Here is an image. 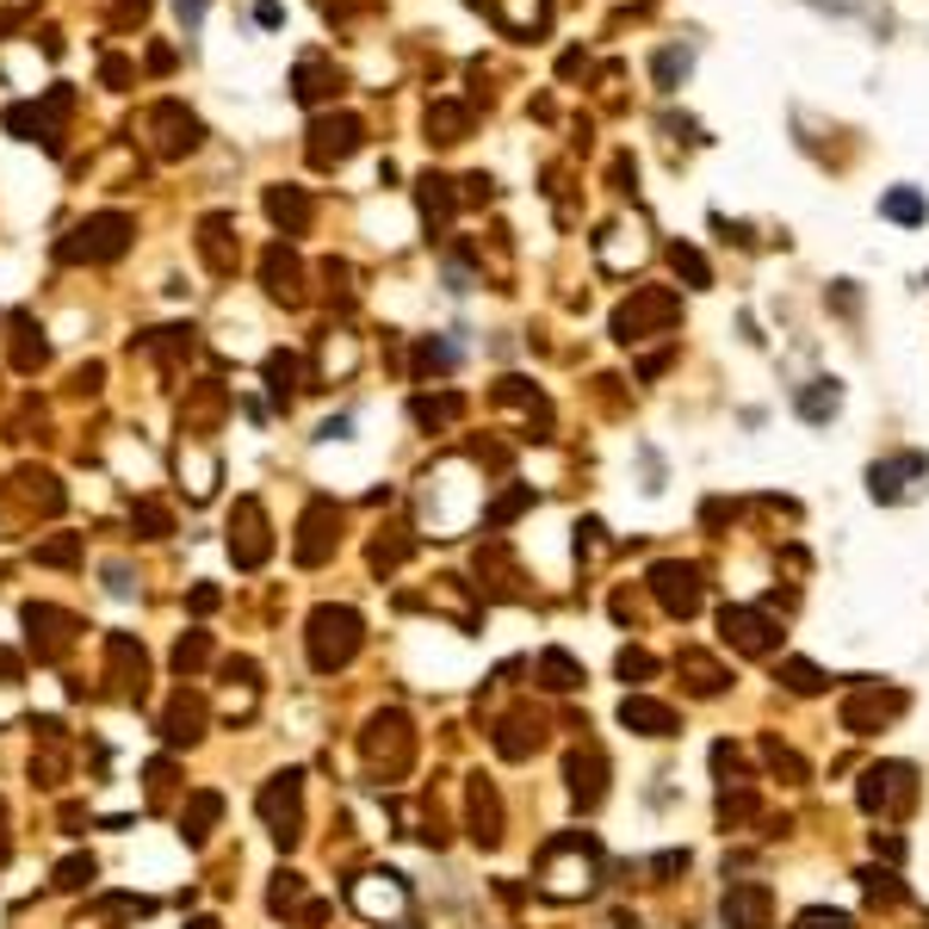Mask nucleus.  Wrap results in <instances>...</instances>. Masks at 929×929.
I'll use <instances>...</instances> for the list:
<instances>
[{
    "label": "nucleus",
    "mask_w": 929,
    "mask_h": 929,
    "mask_svg": "<svg viewBox=\"0 0 929 929\" xmlns=\"http://www.w3.org/2000/svg\"><path fill=\"white\" fill-rule=\"evenodd\" d=\"M861 886H868L873 898H886V905H892V898H898V880H892L886 868H868V873H861Z\"/></svg>",
    "instance_id": "39"
},
{
    "label": "nucleus",
    "mask_w": 929,
    "mask_h": 929,
    "mask_svg": "<svg viewBox=\"0 0 929 929\" xmlns=\"http://www.w3.org/2000/svg\"><path fill=\"white\" fill-rule=\"evenodd\" d=\"M719 917H725V929H769V917H775V892L762 886V880H731Z\"/></svg>",
    "instance_id": "10"
},
{
    "label": "nucleus",
    "mask_w": 929,
    "mask_h": 929,
    "mask_svg": "<svg viewBox=\"0 0 929 929\" xmlns=\"http://www.w3.org/2000/svg\"><path fill=\"white\" fill-rule=\"evenodd\" d=\"M94 880V861H62V886H87Z\"/></svg>",
    "instance_id": "42"
},
{
    "label": "nucleus",
    "mask_w": 929,
    "mask_h": 929,
    "mask_svg": "<svg viewBox=\"0 0 929 929\" xmlns=\"http://www.w3.org/2000/svg\"><path fill=\"white\" fill-rule=\"evenodd\" d=\"M62 106H69V94H50V106H13V112H7V131L57 150V112Z\"/></svg>",
    "instance_id": "15"
},
{
    "label": "nucleus",
    "mask_w": 929,
    "mask_h": 929,
    "mask_svg": "<svg viewBox=\"0 0 929 929\" xmlns=\"http://www.w3.org/2000/svg\"><path fill=\"white\" fill-rule=\"evenodd\" d=\"M229 551H236L248 570L266 558V533H261V509H254V502H242V546H229Z\"/></svg>",
    "instance_id": "25"
},
{
    "label": "nucleus",
    "mask_w": 929,
    "mask_h": 929,
    "mask_svg": "<svg viewBox=\"0 0 929 929\" xmlns=\"http://www.w3.org/2000/svg\"><path fill=\"white\" fill-rule=\"evenodd\" d=\"M781 682L794 688V694H818L824 676H818V664H806V657H787V664H781Z\"/></svg>",
    "instance_id": "28"
},
{
    "label": "nucleus",
    "mask_w": 929,
    "mask_h": 929,
    "mask_svg": "<svg viewBox=\"0 0 929 929\" xmlns=\"http://www.w3.org/2000/svg\"><path fill=\"white\" fill-rule=\"evenodd\" d=\"M539 731H546V725L533 719V713H514V719H502V731H496V750H502L509 762H521V757L539 750Z\"/></svg>",
    "instance_id": "19"
},
{
    "label": "nucleus",
    "mask_w": 929,
    "mask_h": 929,
    "mask_svg": "<svg viewBox=\"0 0 929 929\" xmlns=\"http://www.w3.org/2000/svg\"><path fill=\"white\" fill-rule=\"evenodd\" d=\"M688 50H664V57H657V87H664V94H676V75H688Z\"/></svg>",
    "instance_id": "33"
},
{
    "label": "nucleus",
    "mask_w": 929,
    "mask_h": 929,
    "mask_svg": "<svg viewBox=\"0 0 929 929\" xmlns=\"http://www.w3.org/2000/svg\"><path fill=\"white\" fill-rule=\"evenodd\" d=\"M564 781H570V799H576V806H602V794H607V757L595 750V743L570 750Z\"/></svg>",
    "instance_id": "13"
},
{
    "label": "nucleus",
    "mask_w": 929,
    "mask_h": 929,
    "mask_svg": "<svg viewBox=\"0 0 929 929\" xmlns=\"http://www.w3.org/2000/svg\"><path fill=\"white\" fill-rule=\"evenodd\" d=\"M669 261H676V273H682V279L694 285V291H701V285H713V266L701 261V248H688V242H676V248H669Z\"/></svg>",
    "instance_id": "27"
},
{
    "label": "nucleus",
    "mask_w": 929,
    "mask_h": 929,
    "mask_svg": "<svg viewBox=\"0 0 929 929\" xmlns=\"http://www.w3.org/2000/svg\"><path fill=\"white\" fill-rule=\"evenodd\" d=\"M929 490V458L924 453H892L880 465H868V496L873 502H910Z\"/></svg>",
    "instance_id": "5"
},
{
    "label": "nucleus",
    "mask_w": 929,
    "mask_h": 929,
    "mask_svg": "<svg viewBox=\"0 0 929 929\" xmlns=\"http://www.w3.org/2000/svg\"><path fill=\"white\" fill-rule=\"evenodd\" d=\"M266 379H273V397H291V384H298V360H291V354H273V360H266Z\"/></svg>",
    "instance_id": "31"
},
{
    "label": "nucleus",
    "mask_w": 929,
    "mask_h": 929,
    "mask_svg": "<svg viewBox=\"0 0 929 929\" xmlns=\"http://www.w3.org/2000/svg\"><path fill=\"white\" fill-rule=\"evenodd\" d=\"M354 651H360V614L354 607H317L310 614V664L329 676V669L354 664Z\"/></svg>",
    "instance_id": "2"
},
{
    "label": "nucleus",
    "mask_w": 929,
    "mask_h": 929,
    "mask_svg": "<svg viewBox=\"0 0 929 929\" xmlns=\"http://www.w3.org/2000/svg\"><path fill=\"white\" fill-rule=\"evenodd\" d=\"M354 150H360V118L354 112H335V118H317V124H310V162H317V168L347 162Z\"/></svg>",
    "instance_id": "11"
},
{
    "label": "nucleus",
    "mask_w": 929,
    "mask_h": 929,
    "mask_svg": "<svg viewBox=\"0 0 929 929\" xmlns=\"http://www.w3.org/2000/svg\"><path fill=\"white\" fill-rule=\"evenodd\" d=\"M192 929H217V924H211V917H199V924H192Z\"/></svg>",
    "instance_id": "46"
},
{
    "label": "nucleus",
    "mask_w": 929,
    "mask_h": 929,
    "mask_svg": "<svg viewBox=\"0 0 929 929\" xmlns=\"http://www.w3.org/2000/svg\"><path fill=\"white\" fill-rule=\"evenodd\" d=\"M762 757H769V769H781V775H794V781H806V762H799L794 750H781L775 738L762 743Z\"/></svg>",
    "instance_id": "35"
},
{
    "label": "nucleus",
    "mask_w": 929,
    "mask_h": 929,
    "mask_svg": "<svg viewBox=\"0 0 929 929\" xmlns=\"http://www.w3.org/2000/svg\"><path fill=\"white\" fill-rule=\"evenodd\" d=\"M266 211H273V224H285L291 236L310 224V199H303L298 187H273V192H266Z\"/></svg>",
    "instance_id": "23"
},
{
    "label": "nucleus",
    "mask_w": 929,
    "mask_h": 929,
    "mask_svg": "<svg viewBox=\"0 0 929 929\" xmlns=\"http://www.w3.org/2000/svg\"><path fill=\"white\" fill-rule=\"evenodd\" d=\"M620 725L639 731V738H676V706L651 701V694H627L620 701Z\"/></svg>",
    "instance_id": "14"
},
{
    "label": "nucleus",
    "mask_w": 929,
    "mask_h": 929,
    "mask_svg": "<svg viewBox=\"0 0 929 929\" xmlns=\"http://www.w3.org/2000/svg\"><path fill=\"white\" fill-rule=\"evenodd\" d=\"M421 211H428V229H440L446 224V211H453V192H446V180H421Z\"/></svg>",
    "instance_id": "29"
},
{
    "label": "nucleus",
    "mask_w": 929,
    "mask_h": 929,
    "mask_svg": "<svg viewBox=\"0 0 929 929\" xmlns=\"http://www.w3.org/2000/svg\"><path fill=\"white\" fill-rule=\"evenodd\" d=\"M174 7H180V20H187V32L199 25V13H205V0H174Z\"/></svg>",
    "instance_id": "45"
},
{
    "label": "nucleus",
    "mask_w": 929,
    "mask_h": 929,
    "mask_svg": "<svg viewBox=\"0 0 929 929\" xmlns=\"http://www.w3.org/2000/svg\"><path fill=\"white\" fill-rule=\"evenodd\" d=\"M458 360V354H453V347H446V342H428V347H421V372H434V366H440V372H446V366H453Z\"/></svg>",
    "instance_id": "40"
},
{
    "label": "nucleus",
    "mask_w": 929,
    "mask_h": 929,
    "mask_svg": "<svg viewBox=\"0 0 929 929\" xmlns=\"http://www.w3.org/2000/svg\"><path fill=\"white\" fill-rule=\"evenodd\" d=\"M880 211H886L892 224H924L929 217V205H924V192L917 187H892L886 199H880Z\"/></svg>",
    "instance_id": "24"
},
{
    "label": "nucleus",
    "mask_w": 929,
    "mask_h": 929,
    "mask_svg": "<svg viewBox=\"0 0 929 929\" xmlns=\"http://www.w3.org/2000/svg\"><path fill=\"white\" fill-rule=\"evenodd\" d=\"M873 849L886 855V861H898V855H905V843H898V836H880V831H873Z\"/></svg>",
    "instance_id": "44"
},
{
    "label": "nucleus",
    "mask_w": 929,
    "mask_h": 929,
    "mask_svg": "<svg viewBox=\"0 0 929 929\" xmlns=\"http://www.w3.org/2000/svg\"><path fill=\"white\" fill-rule=\"evenodd\" d=\"M602 880V843L588 831H564L539 849V886L551 898H588Z\"/></svg>",
    "instance_id": "1"
},
{
    "label": "nucleus",
    "mask_w": 929,
    "mask_h": 929,
    "mask_svg": "<svg viewBox=\"0 0 929 929\" xmlns=\"http://www.w3.org/2000/svg\"><path fill=\"white\" fill-rule=\"evenodd\" d=\"M217 812H224V806H217V794H199V799H192V812H187V836H192V843L205 836V824H211Z\"/></svg>",
    "instance_id": "32"
},
{
    "label": "nucleus",
    "mask_w": 929,
    "mask_h": 929,
    "mask_svg": "<svg viewBox=\"0 0 929 929\" xmlns=\"http://www.w3.org/2000/svg\"><path fill=\"white\" fill-rule=\"evenodd\" d=\"M428 124L440 131V143H458V131H465V112H458V106H440V112L428 118Z\"/></svg>",
    "instance_id": "38"
},
{
    "label": "nucleus",
    "mask_w": 929,
    "mask_h": 929,
    "mask_svg": "<svg viewBox=\"0 0 929 929\" xmlns=\"http://www.w3.org/2000/svg\"><path fill=\"white\" fill-rule=\"evenodd\" d=\"M335 527H342V514L329 509V502H317V509L303 514V539H298V564H323L329 546H335Z\"/></svg>",
    "instance_id": "17"
},
{
    "label": "nucleus",
    "mask_w": 929,
    "mask_h": 929,
    "mask_svg": "<svg viewBox=\"0 0 929 929\" xmlns=\"http://www.w3.org/2000/svg\"><path fill=\"white\" fill-rule=\"evenodd\" d=\"M651 595L664 602V614L688 620V614H701V570L682 564V558H664V564H651Z\"/></svg>",
    "instance_id": "6"
},
{
    "label": "nucleus",
    "mask_w": 929,
    "mask_h": 929,
    "mask_svg": "<svg viewBox=\"0 0 929 929\" xmlns=\"http://www.w3.org/2000/svg\"><path fill=\"white\" fill-rule=\"evenodd\" d=\"M794 929H855V917L849 910H831V905H812V910H799Z\"/></svg>",
    "instance_id": "30"
},
{
    "label": "nucleus",
    "mask_w": 929,
    "mask_h": 929,
    "mask_svg": "<svg viewBox=\"0 0 929 929\" xmlns=\"http://www.w3.org/2000/svg\"><path fill=\"white\" fill-rule=\"evenodd\" d=\"M719 632H725V645L743 651V657H769V651L781 645V627L762 614V607H725Z\"/></svg>",
    "instance_id": "7"
},
{
    "label": "nucleus",
    "mask_w": 929,
    "mask_h": 929,
    "mask_svg": "<svg viewBox=\"0 0 929 929\" xmlns=\"http://www.w3.org/2000/svg\"><path fill=\"white\" fill-rule=\"evenodd\" d=\"M799 421H812V428H824V421L843 409V384L836 379H812V384H799V397H794Z\"/></svg>",
    "instance_id": "18"
},
{
    "label": "nucleus",
    "mask_w": 929,
    "mask_h": 929,
    "mask_svg": "<svg viewBox=\"0 0 929 929\" xmlns=\"http://www.w3.org/2000/svg\"><path fill=\"white\" fill-rule=\"evenodd\" d=\"M32 7H38V0H0V32H7V25H20Z\"/></svg>",
    "instance_id": "41"
},
{
    "label": "nucleus",
    "mask_w": 929,
    "mask_h": 929,
    "mask_svg": "<svg viewBox=\"0 0 929 929\" xmlns=\"http://www.w3.org/2000/svg\"><path fill=\"white\" fill-rule=\"evenodd\" d=\"M539 688H551V694L583 688V664H576L570 651H546V657H539Z\"/></svg>",
    "instance_id": "21"
},
{
    "label": "nucleus",
    "mask_w": 929,
    "mask_h": 929,
    "mask_svg": "<svg viewBox=\"0 0 929 929\" xmlns=\"http://www.w3.org/2000/svg\"><path fill=\"white\" fill-rule=\"evenodd\" d=\"M669 317H676V298H669V291H639L632 303H620L614 335H620V342H645V329L669 323Z\"/></svg>",
    "instance_id": "12"
},
{
    "label": "nucleus",
    "mask_w": 929,
    "mask_h": 929,
    "mask_svg": "<svg viewBox=\"0 0 929 929\" xmlns=\"http://www.w3.org/2000/svg\"><path fill=\"white\" fill-rule=\"evenodd\" d=\"M124 242H131V217L124 211H99L62 242V261H118Z\"/></svg>",
    "instance_id": "4"
},
{
    "label": "nucleus",
    "mask_w": 929,
    "mask_h": 929,
    "mask_svg": "<svg viewBox=\"0 0 929 929\" xmlns=\"http://www.w3.org/2000/svg\"><path fill=\"white\" fill-rule=\"evenodd\" d=\"M905 713V694L898 688H855L849 701H843V731H855V738H868V731H880V725H892Z\"/></svg>",
    "instance_id": "8"
},
{
    "label": "nucleus",
    "mask_w": 929,
    "mask_h": 929,
    "mask_svg": "<svg viewBox=\"0 0 929 929\" xmlns=\"http://www.w3.org/2000/svg\"><path fill=\"white\" fill-rule=\"evenodd\" d=\"M688 676V688H694V694H701V701H713V694H725V682H731V676H725L719 664H713V657H706V651H682V664H676Z\"/></svg>",
    "instance_id": "20"
},
{
    "label": "nucleus",
    "mask_w": 929,
    "mask_h": 929,
    "mask_svg": "<svg viewBox=\"0 0 929 929\" xmlns=\"http://www.w3.org/2000/svg\"><path fill=\"white\" fill-rule=\"evenodd\" d=\"M910 799H917V769L910 762H873L868 775H861V812L898 818V812H910Z\"/></svg>",
    "instance_id": "3"
},
{
    "label": "nucleus",
    "mask_w": 929,
    "mask_h": 929,
    "mask_svg": "<svg viewBox=\"0 0 929 929\" xmlns=\"http://www.w3.org/2000/svg\"><path fill=\"white\" fill-rule=\"evenodd\" d=\"M136 521H143V527H150V533H168V514H162V509H150V502L136 509Z\"/></svg>",
    "instance_id": "43"
},
{
    "label": "nucleus",
    "mask_w": 929,
    "mask_h": 929,
    "mask_svg": "<svg viewBox=\"0 0 929 929\" xmlns=\"http://www.w3.org/2000/svg\"><path fill=\"white\" fill-rule=\"evenodd\" d=\"M261 818L266 824H273V836H279V843H291V824H298V775H279L273 781V787H266L261 794Z\"/></svg>",
    "instance_id": "16"
},
{
    "label": "nucleus",
    "mask_w": 929,
    "mask_h": 929,
    "mask_svg": "<svg viewBox=\"0 0 929 929\" xmlns=\"http://www.w3.org/2000/svg\"><path fill=\"white\" fill-rule=\"evenodd\" d=\"M266 291H273V298H298V261H291L285 248L266 254Z\"/></svg>",
    "instance_id": "26"
},
{
    "label": "nucleus",
    "mask_w": 929,
    "mask_h": 929,
    "mask_svg": "<svg viewBox=\"0 0 929 929\" xmlns=\"http://www.w3.org/2000/svg\"><path fill=\"white\" fill-rule=\"evenodd\" d=\"M527 502H533V490H509V496H502V502L490 509V527H509V521L527 509Z\"/></svg>",
    "instance_id": "37"
},
{
    "label": "nucleus",
    "mask_w": 929,
    "mask_h": 929,
    "mask_svg": "<svg viewBox=\"0 0 929 929\" xmlns=\"http://www.w3.org/2000/svg\"><path fill=\"white\" fill-rule=\"evenodd\" d=\"M620 676H627V682H651V676H657L651 651H620Z\"/></svg>",
    "instance_id": "36"
},
{
    "label": "nucleus",
    "mask_w": 929,
    "mask_h": 929,
    "mask_svg": "<svg viewBox=\"0 0 929 929\" xmlns=\"http://www.w3.org/2000/svg\"><path fill=\"white\" fill-rule=\"evenodd\" d=\"M458 416V397H421L416 403V421H428V428H434V421H453Z\"/></svg>",
    "instance_id": "34"
},
{
    "label": "nucleus",
    "mask_w": 929,
    "mask_h": 929,
    "mask_svg": "<svg viewBox=\"0 0 929 929\" xmlns=\"http://www.w3.org/2000/svg\"><path fill=\"white\" fill-rule=\"evenodd\" d=\"M472 836L477 843H496V836H502V806H496L490 781H477L472 787Z\"/></svg>",
    "instance_id": "22"
},
{
    "label": "nucleus",
    "mask_w": 929,
    "mask_h": 929,
    "mask_svg": "<svg viewBox=\"0 0 929 929\" xmlns=\"http://www.w3.org/2000/svg\"><path fill=\"white\" fill-rule=\"evenodd\" d=\"M347 898H354V910H360V917H372V924H384V917H403V910H409V886H403V873H360V880L347 886Z\"/></svg>",
    "instance_id": "9"
}]
</instances>
